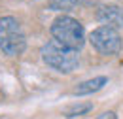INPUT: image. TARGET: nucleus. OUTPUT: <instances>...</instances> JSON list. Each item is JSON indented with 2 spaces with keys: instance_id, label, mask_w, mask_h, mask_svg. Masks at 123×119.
I'll use <instances>...</instances> for the list:
<instances>
[{
  "instance_id": "f257e3e1",
  "label": "nucleus",
  "mask_w": 123,
  "mask_h": 119,
  "mask_svg": "<svg viewBox=\"0 0 123 119\" xmlns=\"http://www.w3.org/2000/svg\"><path fill=\"white\" fill-rule=\"evenodd\" d=\"M49 32L57 44H61L62 47H68L72 51H80L85 45V29L78 19L70 15H59L51 23Z\"/></svg>"
},
{
  "instance_id": "f03ea898",
  "label": "nucleus",
  "mask_w": 123,
  "mask_h": 119,
  "mask_svg": "<svg viewBox=\"0 0 123 119\" xmlns=\"http://www.w3.org/2000/svg\"><path fill=\"white\" fill-rule=\"evenodd\" d=\"M40 55H42V60L46 62L49 68H53V70H57L61 74H72L80 66V55H78V51H72L68 47H62L55 40H51V42L42 45Z\"/></svg>"
},
{
  "instance_id": "7ed1b4c3",
  "label": "nucleus",
  "mask_w": 123,
  "mask_h": 119,
  "mask_svg": "<svg viewBox=\"0 0 123 119\" xmlns=\"http://www.w3.org/2000/svg\"><path fill=\"white\" fill-rule=\"evenodd\" d=\"M0 49L10 57L23 55L27 49V36L23 27L12 15L0 17Z\"/></svg>"
},
{
  "instance_id": "20e7f679",
  "label": "nucleus",
  "mask_w": 123,
  "mask_h": 119,
  "mask_svg": "<svg viewBox=\"0 0 123 119\" xmlns=\"http://www.w3.org/2000/svg\"><path fill=\"white\" fill-rule=\"evenodd\" d=\"M89 44L102 57H116L123 49V38L119 30L110 27H97L89 34Z\"/></svg>"
},
{
  "instance_id": "39448f33",
  "label": "nucleus",
  "mask_w": 123,
  "mask_h": 119,
  "mask_svg": "<svg viewBox=\"0 0 123 119\" xmlns=\"http://www.w3.org/2000/svg\"><path fill=\"white\" fill-rule=\"evenodd\" d=\"M97 21L102 23V27L110 29H123V8L116 4H106V6H98L97 10Z\"/></svg>"
},
{
  "instance_id": "423d86ee",
  "label": "nucleus",
  "mask_w": 123,
  "mask_h": 119,
  "mask_svg": "<svg viewBox=\"0 0 123 119\" xmlns=\"http://www.w3.org/2000/svg\"><path fill=\"white\" fill-rule=\"evenodd\" d=\"M106 85H108V77L106 76H95L91 79H85V81L78 83L76 87H74V91H72V95H76V96L93 95V93L100 91L102 87H106Z\"/></svg>"
},
{
  "instance_id": "0eeeda50",
  "label": "nucleus",
  "mask_w": 123,
  "mask_h": 119,
  "mask_svg": "<svg viewBox=\"0 0 123 119\" xmlns=\"http://www.w3.org/2000/svg\"><path fill=\"white\" fill-rule=\"evenodd\" d=\"M93 110V102H76V104H70L66 108H62V117H81V115H87Z\"/></svg>"
},
{
  "instance_id": "6e6552de",
  "label": "nucleus",
  "mask_w": 123,
  "mask_h": 119,
  "mask_svg": "<svg viewBox=\"0 0 123 119\" xmlns=\"http://www.w3.org/2000/svg\"><path fill=\"white\" fill-rule=\"evenodd\" d=\"M47 4H49V8L55 10V12H72L78 6L76 0H49Z\"/></svg>"
},
{
  "instance_id": "1a4fd4ad",
  "label": "nucleus",
  "mask_w": 123,
  "mask_h": 119,
  "mask_svg": "<svg viewBox=\"0 0 123 119\" xmlns=\"http://www.w3.org/2000/svg\"><path fill=\"white\" fill-rule=\"evenodd\" d=\"M95 119H117V113L112 112V110H108V112H102L100 115H97Z\"/></svg>"
},
{
  "instance_id": "9d476101",
  "label": "nucleus",
  "mask_w": 123,
  "mask_h": 119,
  "mask_svg": "<svg viewBox=\"0 0 123 119\" xmlns=\"http://www.w3.org/2000/svg\"><path fill=\"white\" fill-rule=\"evenodd\" d=\"M78 6H83V8H93V6H98V0H76Z\"/></svg>"
}]
</instances>
